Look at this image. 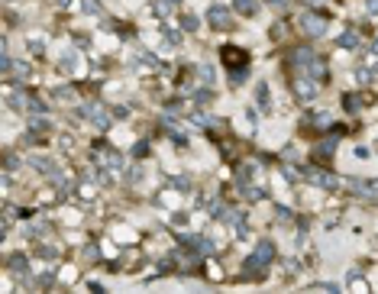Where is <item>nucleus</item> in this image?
Wrapping results in <instances>:
<instances>
[{"instance_id":"obj_22","label":"nucleus","mask_w":378,"mask_h":294,"mask_svg":"<svg viewBox=\"0 0 378 294\" xmlns=\"http://www.w3.org/2000/svg\"><path fill=\"white\" fill-rule=\"evenodd\" d=\"M252 168H256V165H239L236 168V181L246 184V181H249V175H252Z\"/></svg>"},{"instance_id":"obj_13","label":"nucleus","mask_w":378,"mask_h":294,"mask_svg":"<svg viewBox=\"0 0 378 294\" xmlns=\"http://www.w3.org/2000/svg\"><path fill=\"white\" fill-rule=\"evenodd\" d=\"M233 10H239L243 16H256L259 13V0H233Z\"/></svg>"},{"instance_id":"obj_27","label":"nucleus","mask_w":378,"mask_h":294,"mask_svg":"<svg viewBox=\"0 0 378 294\" xmlns=\"http://www.w3.org/2000/svg\"><path fill=\"white\" fill-rule=\"evenodd\" d=\"M39 256H42V259H55V246H39Z\"/></svg>"},{"instance_id":"obj_14","label":"nucleus","mask_w":378,"mask_h":294,"mask_svg":"<svg viewBox=\"0 0 378 294\" xmlns=\"http://www.w3.org/2000/svg\"><path fill=\"white\" fill-rule=\"evenodd\" d=\"M307 71H311V78L324 81V78H327V61H324V58H314V61H311V68H307Z\"/></svg>"},{"instance_id":"obj_32","label":"nucleus","mask_w":378,"mask_h":294,"mask_svg":"<svg viewBox=\"0 0 378 294\" xmlns=\"http://www.w3.org/2000/svg\"><path fill=\"white\" fill-rule=\"evenodd\" d=\"M314 288H317V291H333L336 294V285H330V282H320V285H314Z\"/></svg>"},{"instance_id":"obj_17","label":"nucleus","mask_w":378,"mask_h":294,"mask_svg":"<svg viewBox=\"0 0 378 294\" xmlns=\"http://www.w3.org/2000/svg\"><path fill=\"white\" fill-rule=\"evenodd\" d=\"M340 45H343V49H356V45H359V32H356V29H346L340 36Z\"/></svg>"},{"instance_id":"obj_18","label":"nucleus","mask_w":378,"mask_h":294,"mask_svg":"<svg viewBox=\"0 0 378 294\" xmlns=\"http://www.w3.org/2000/svg\"><path fill=\"white\" fill-rule=\"evenodd\" d=\"M197 78L210 87V84H214V68H210V65H197Z\"/></svg>"},{"instance_id":"obj_2","label":"nucleus","mask_w":378,"mask_h":294,"mask_svg":"<svg viewBox=\"0 0 378 294\" xmlns=\"http://www.w3.org/2000/svg\"><path fill=\"white\" fill-rule=\"evenodd\" d=\"M301 29H304L307 36H327V16H320V13L307 10L304 16H301Z\"/></svg>"},{"instance_id":"obj_5","label":"nucleus","mask_w":378,"mask_h":294,"mask_svg":"<svg viewBox=\"0 0 378 294\" xmlns=\"http://www.w3.org/2000/svg\"><path fill=\"white\" fill-rule=\"evenodd\" d=\"M207 23L214 26V29H230V26H233V16H230V10H226V6L214 3L207 10Z\"/></svg>"},{"instance_id":"obj_10","label":"nucleus","mask_w":378,"mask_h":294,"mask_svg":"<svg viewBox=\"0 0 378 294\" xmlns=\"http://www.w3.org/2000/svg\"><path fill=\"white\" fill-rule=\"evenodd\" d=\"M243 278H246V282H252V278H265V265L259 262L256 256H249V259H246V265H243Z\"/></svg>"},{"instance_id":"obj_15","label":"nucleus","mask_w":378,"mask_h":294,"mask_svg":"<svg viewBox=\"0 0 378 294\" xmlns=\"http://www.w3.org/2000/svg\"><path fill=\"white\" fill-rule=\"evenodd\" d=\"M3 74H13L16 81H23L26 74H29V65H26V61H16V65H13V61H10V68H6Z\"/></svg>"},{"instance_id":"obj_24","label":"nucleus","mask_w":378,"mask_h":294,"mask_svg":"<svg viewBox=\"0 0 378 294\" xmlns=\"http://www.w3.org/2000/svg\"><path fill=\"white\" fill-rule=\"evenodd\" d=\"M256 97H259V107H269V87L256 84Z\"/></svg>"},{"instance_id":"obj_33","label":"nucleus","mask_w":378,"mask_h":294,"mask_svg":"<svg viewBox=\"0 0 378 294\" xmlns=\"http://www.w3.org/2000/svg\"><path fill=\"white\" fill-rule=\"evenodd\" d=\"M265 3L275 6V10H285V6H288V0H265Z\"/></svg>"},{"instance_id":"obj_16","label":"nucleus","mask_w":378,"mask_h":294,"mask_svg":"<svg viewBox=\"0 0 378 294\" xmlns=\"http://www.w3.org/2000/svg\"><path fill=\"white\" fill-rule=\"evenodd\" d=\"M314 152H317V155H320V159H327V155H330V152H336V139H333V133H330V136H327V139H324V142H320V146H317V149H314Z\"/></svg>"},{"instance_id":"obj_35","label":"nucleus","mask_w":378,"mask_h":294,"mask_svg":"<svg viewBox=\"0 0 378 294\" xmlns=\"http://www.w3.org/2000/svg\"><path fill=\"white\" fill-rule=\"evenodd\" d=\"M304 3H307V6H317V3H324V0H304Z\"/></svg>"},{"instance_id":"obj_26","label":"nucleus","mask_w":378,"mask_h":294,"mask_svg":"<svg viewBox=\"0 0 378 294\" xmlns=\"http://www.w3.org/2000/svg\"><path fill=\"white\" fill-rule=\"evenodd\" d=\"M275 217H278V223H288V220H291V210H288V207H278V210H275Z\"/></svg>"},{"instance_id":"obj_28","label":"nucleus","mask_w":378,"mask_h":294,"mask_svg":"<svg viewBox=\"0 0 378 294\" xmlns=\"http://www.w3.org/2000/svg\"><path fill=\"white\" fill-rule=\"evenodd\" d=\"M356 78H359L362 84H369V81H372V71H369V68H362V71H356Z\"/></svg>"},{"instance_id":"obj_12","label":"nucleus","mask_w":378,"mask_h":294,"mask_svg":"<svg viewBox=\"0 0 378 294\" xmlns=\"http://www.w3.org/2000/svg\"><path fill=\"white\" fill-rule=\"evenodd\" d=\"M6 269H10L13 275H26V272H29V259L16 252V256H10V259H6Z\"/></svg>"},{"instance_id":"obj_36","label":"nucleus","mask_w":378,"mask_h":294,"mask_svg":"<svg viewBox=\"0 0 378 294\" xmlns=\"http://www.w3.org/2000/svg\"><path fill=\"white\" fill-rule=\"evenodd\" d=\"M168 3H171V6H178V3H181V0H168Z\"/></svg>"},{"instance_id":"obj_3","label":"nucleus","mask_w":378,"mask_h":294,"mask_svg":"<svg viewBox=\"0 0 378 294\" xmlns=\"http://www.w3.org/2000/svg\"><path fill=\"white\" fill-rule=\"evenodd\" d=\"M181 243H184V249H191L194 256H214L217 252V243L210 236H184Z\"/></svg>"},{"instance_id":"obj_25","label":"nucleus","mask_w":378,"mask_h":294,"mask_svg":"<svg viewBox=\"0 0 378 294\" xmlns=\"http://www.w3.org/2000/svg\"><path fill=\"white\" fill-rule=\"evenodd\" d=\"M194 123L197 126H214V117L210 113H194Z\"/></svg>"},{"instance_id":"obj_30","label":"nucleus","mask_w":378,"mask_h":294,"mask_svg":"<svg viewBox=\"0 0 378 294\" xmlns=\"http://www.w3.org/2000/svg\"><path fill=\"white\" fill-rule=\"evenodd\" d=\"M149 152V142H136L133 146V155H146Z\"/></svg>"},{"instance_id":"obj_29","label":"nucleus","mask_w":378,"mask_h":294,"mask_svg":"<svg viewBox=\"0 0 378 294\" xmlns=\"http://www.w3.org/2000/svg\"><path fill=\"white\" fill-rule=\"evenodd\" d=\"M210 100H214V94H210V91H197V104H210Z\"/></svg>"},{"instance_id":"obj_4","label":"nucleus","mask_w":378,"mask_h":294,"mask_svg":"<svg viewBox=\"0 0 378 294\" xmlns=\"http://www.w3.org/2000/svg\"><path fill=\"white\" fill-rule=\"evenodd\" d=\"M220 58L226 61V68H246L249 52H246V49H236V45H223V49H220Z\"/></svg>"},{"instance_id":"obj_31","label":"nucleus","mask_w":378,"mask_h":294,"mask_svg":"<svg viewBox=\"0 0 378 294\" xmlns=\"http://www.w3.org/2000/svg\"><path fill=\"white\" fill-rule=\"evenodd\" d=\"M126 117H129L126 107H116V110H113V120H126Z\"/></svg>"},{"instance_id":"obj_11","label":"nucleus","mask_w":378,"mask_h":294,"mask_svg":"<svg viewBox=\"0 0 378 294\" xmlns=\"http://www.w3.org/2000/svg\"><path fill=\"white\" fill-rule=\"evenodd\" d=\"M252 256H256V259H259L262 265H269L272 259H275V243H269V239H262V243L256 246V252H252Z\"/></svg>"},{"instance_id":"obj_21","label":"nucleus","mask_w":378,"mask_h":294,"mask_svg":"<svg viewBox=\"0 0 378 294\" xmlns=\"http://www.w3.org/2000/svg\"><path fill=\"white\" fill-rule=\"evenodd\" d=\"M243 194H246V201H262L265 191H262V188H252V184H249V188H243Z\"/></svg>"},{"instance_id":"obj_8","label":"nucleus","mask_w":378,"mask_h":294,"mask_svg":"<svg viewBox=\"0 0 378 294\" xmlns=\"http://www.w3.org/2000/svg\"><path fill=\"white\" fill-rule=\"evenodd\" d=\"M288 58H291V65H298V68H304V71H307V68H311V61L317 58V55H314L307 45H298V49H291V55H288Z\"/></svg>"},{"instance_id":"obj_9","label":"nucleus","mask_w":378,"mask_h":294,"mask_svg":"<svg viewBox=\"0 0 378 294\" xmlns=\"http://www.w3.org/2000/svg\"><path fill=\"white\" fill-rule=\"evenodd\" d=\"M87 120H91V123H94L97 129H107V126H110V120H113V117H110V113H107V110H104L100 104H91V107H87Z\"/></svg>"},{"instance_id":"obj_6","label":"nucleus","mask_w":378,"mask_h":294,"mask_svg":"<svg viewBox=\"0 0 378 294\" xmlns=\"http://www.w3.org/2000/svg\"><path fill=\"white\" fill-rule=\"evenodd\" d=\"M294 94H298L301 100H314L320 94L317 78H294Z\"/></svg>"},{"instance_id":"obj_19","label":"nucleus","mask_w":378,"mask_h":294,"mask_svg":"<svg viewBox=\"0 0 378 294\" xmlns=\"http://www.w3.org/2000/svg\"><path fill=\"white\" fill-rule=\"evenodd\" d=\"M197 26H201V23H197V16H191V13H184V16H181V29L184 32H194Z\"/></svg>"},{"instance_id":"obj_34","label":"nucleus","mask_w":378,"mask_h":294,"mask_svg":"<svg viewBox=\"0 0 378 294\" xmlns=\"http://www.w3.org/2000/svg\"><path fill=\"white\" fill-rule=\"evenodd\" d=\"M314 123H317V126H327L330 117H327V113H320V117H314Z\"/></svg>"},{"instance_id":"obj_20","label":"nucleus","mask_w":378,"mask_h":294,"mask_svg":"<svg viewBox=\"0 0 378 294\" xmlns=\"http://www.w3.org/2000/svg\"><path fill=\"white\" fill-rule=\"evenodd\" d=\"M81 6H84V13H91V16H97L104 6H100V0H81Z\"/></svg>"},{"instance_id":"obj_1","label":"nucleus","mask_w":378,"mask_h":294,"mask_svg":"<svg viewBox=\"0 0 378 294\" xmlns=\"http://www.w3.org/2000/svg\"><path fill=\"white\" fill-rule=\"evenodd\" d=\"M304 178H307L311 184H317V188H327V191H333L336 184H340V178H336V175H330L327 168H320V165L304 168Z\"/></svg>"},{"instance_id":"obj_7","label":"nucleus","mask_w":378,"mask_h":294,"mask_svg":"<svg viewBox=\"0 0 378 294\" xmlns=\"http://www.w3.org/2000/svg\"><path fill=\"white\" fill-rule=\"evenodd\" d=\"M349 188H353L359 197H366V201H378V178L375 181H359V178H353Z\"/></svg>"},{"instance_id":"obj_23","label":"nucleus","mask_w":378,"mask_h":294,"mask_svg":"<svg viewBox=\"0 0 378 294\" xmlns=\"http://www.w3.org/2000/svg\"><path fill=\"white\" fill-rule=\"evenodd\" d=\"M343 107H346L349 113H356L359 110V97H356V94H346V97H343Z\"/></svg>"}]
</instances>
